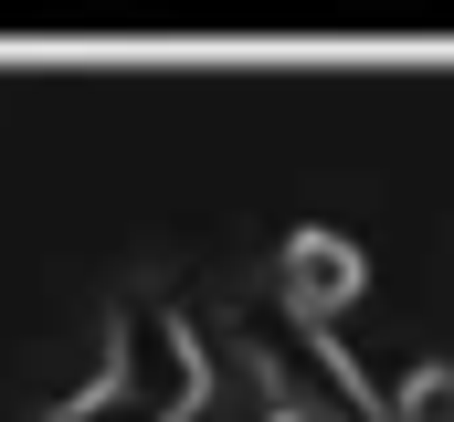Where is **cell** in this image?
<instances>
[{
  "instance_id": "7a4b0ae2",
  "label": "cell",
  "mask_w": 454,
  "mask_h": 422,
  "mask_svg": "<svg viewBox=\"0 0 454 422\" xmlns=\"http://www.w3.org/2000/svg\"><path fill=\"white\" fill-rule=\"evenodd\" d=\"M348 296H359V254L339 232H296L286 243V307L317 316V307H348Z\"/></svg>"
},
{
  "instance_id": "6da1fadb",
  "label": "cell",
  "mask_w": 454,
  "mask_h": 422,
  "mask_svg": "<svg viewBox=\"0 0 454 422\" xmlns=\"http://www.w3.org/2000/svg\"><path fill=\"white\" fill-rule=\"evenodd\" d=\"M191 402H201V348L159 307H116V370L53 422H180Z\"/></svg>"
}]
</instances>
